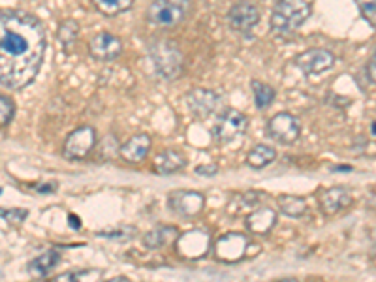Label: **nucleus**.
Here are the masks:
<instances>
[{
    "mask_svg": "<svg viewBox=\"0 0 376 282\" xmlns=\"http://www.w3.org/2000/svg\"><path fill=\"white\" fill-rule=\"evenodd\" d=\"M43 23L21 10L0 16V83L8 90H23L34 83L46 58Z\"/></svg>",
    "mask_w": 376,
    "mask_h": 282,
    "instance_id": "obj_1",
    "label": "nucleus"
},
{
    "mask_svg": "<svg viewBox=\"0 0 376 282\" xmlns=\"http://www.w3.org/2000/svg\"><path fill=\"white\" fill-rule=\"evenodd\" d=\"M149 58H151L155 72L166 81H175L184 70L183 51L179 49L177 43L169 40H152L147 46Z\"/></svg>",
    "mask_w": 376,
    "mask_h": 282,
    "instance_id": "obj_2",
    "label": "nucleus"
},
{
    "mask_svg": "<svg viewBox=\"0 0 376 282\" xmlns=\"http://www.w3.org/2000/svg\"><path fill=\"white\" fill-rule=\"evenodd\" d=\"M310 17V4L307 0H278L271 14V31L277 34H290Z\"/></svg>",
    "mask_w": 376,
    "mask_h": 282,
    "instance_id": "obj_3",
    "label": "nucleus"
},
{
    "mask_svg": "<svg viewBox=\"0 0 376 282\" xmlns=\"http://www.w3.org/2000/svg\"><path fill=\"white\" fill-rule=\"evenodd\" d=\"M190 0H152L145 11L147 21L160 28H172L187 19Z\"/></svg>",
    "mask_w": 376,
    "mask_h": 282,
    "instance_id": "obj_4",
    "label": "nucleus"
},
{
    "mask_svg": "<svg viewBox=\"0 0 376 282\" xmlns=\"http://www.w3.org/2000/svg\"><path fill=\"white\" fill-rule=\"evenodd\" d=\"M246 128H249V119L245 113L237 110H226L220 113L216 125L213 126V137L220 143H231L243 136Z\"/></svg>",
    "mask_w": 376,
    "mask_h": 282,
    "instance_id": "obj_5",
    "label": "nucleus"
},
{
    "mask_svg": "<svg viewBox=\"0 0 376 282\" xmlns=\"http://www.w3.org/2000/svg\"><path fill=\"white\" fill-rule=\"evenodd\" d=\"M94 145H96V130L93 126H79L68 134L64 141L63 152L70 160H79V158L87 157Z\"/></svg>",
    "mask_w": 376,
    "mask_h": 282,
    "instance_id": "obj_6",
    "label": "nucleus"
},
{
    "mask_svg": "<svg viewBox=\"0 0 376 282\" xmlns=\"http://www.w3.org/2000/svg\"><path fill=\"white\" fill-rule=\"evenodd\" d=\"M188 111L198 119H209L211 115H214L220 108V94L214 93L211 89H192L190 93H187L184 96Z\"/></svg>",
    "mask_w": 376,
    "mask_h": 282,
    "instance_id": "obj_7",
    "label": "nucleus"
},
{
    "mask_svg": "<svg viewBox=\"0 0 376 282\" xmlns=\"http://www.w3.org/2000/svg\"><path fill=\"white\" fill-rule=\"evenodd\" d=\"M267 134L282 145H292L299 140L301 122L292 113H277L267 122Z\"/></svg>",
    "mask_w": 376,
    "mask_h": 282,
    "instance_id": "obj_8",
    "label": "nucleus"
},
{
    "mask_svg": "<svg viewBox=\"0 0 376 282\" xmlns=\"http://www.w3.org/2000/svg\"><path fill=\"white\" fill-rule=\"evenodd\" d=\"M226 21L235 32H251L260 23V10L252 2L241 0L226 14Z\"/></svg>",
    "mask_w": 376,
    "mask_h": 282,
    "instance_id": "obj_9",
    "label": "nucleus"
},
{
    "mask_svg": "<svg viewBox=\"0 0 376 282\" xmlns=\"http://www.w3.org/2000/svg\"><path fill=\"white\" fill-rule=\"evenodd\" d=\"M205 207L204 194L194 190H175L169 194V209L183 219H194L198 216Z\"/></svg>",
    "mask_w": 376,
    "mask_h": 282,
    "instance_id": "obj_10",
    "label": "nucleus"
},
{
    "mask_svg": "<svg viewBox=\"0 0 376 282\" xmlns=\"http://www.w3.org/2000/svg\"><path fill=\"white\" fill-rule=\"evenodd\" d=\"M89 53L94 61L100 63H111L120 57L122 42L111 32H98L89 40Z\"/></svg>",
    "mask_w": 376,
    "mask_h": 282,
    "instance_id": "obj_11",
    "label": "nucleus"
},
{
    "mask_svg": "<svg viewBox=\"0 0 376 282\" xmlns=\"http://www.w3.org/2000/svg\"><path fill=\"white\" fill-rule=\"evenodd\" d=\"M293 64L298 66L299 70L307 75H316V73H322L325 70H329L335 64L333 53L328 51V49H320V47H314V49H307V51L299 53Z\"/></svg>",
    "mask_w": 376,
    "mask_h": 282,
    "instance_id": "obj_12",
    "label": "nucleus"
},
{
    "mask_svg": "<svg viewBox=\"0 0 376 282\" xmlns=\"http://www.w3.org/2000/svg\"><path fill=\"white\" fill-rule=\"evenodd\" d=\"M209 234H205L202 230H194L188 231V234L179 235L177 251L184 258H202L205 256V252L209 249Z\"/></svg>",
    "mask_w": 376,
    "mask_h": 282,
    "instance_id": "obj_13",
    "label": "nucleus"
},
{
    "mask_svg": "<svg viewBox=\"0 0 376 282\" xmlns=\"http://www.w3.org/2000/svg\"><path fill=\"white\" fill-rule=\"evenodd\" d=\"M246 252V237L241 234H230L220 237L216 246H214V254L216 258L224 261H235L241 256H245Z\"/></svg>",
    "mask_w": 376,
    "mask_h": 282,
    "instance_id": "obj_14",
    "label": "nucleus"
},
{
    "mask_svg": "<svg viewBox=\"0 0 376 282\" xmlns=\"http://www.w3.org/2000/svg\"><path fill=\"white\" fill-rule=\"evenodd\" d=\"M350 204L352 196L346 188H328V190L320 196V207H322L324 214H328V216H333V214L345 211Z\"/></svg>",
    "mask_w": 376,
    "mask_h": 282,
    "instance_id": "obj_15",
    "label": "nucleus"
},
{
    "mask_svg": "<svg viewBox=\"0 0 376 282\" xmlns=\"http://www.w3.org/2000/svg\"><path fill=\"white\" fill-rule=\"evenodd\" d=\"M151 145L152 141L147 134H136L120 145V157L125 158L126 162L137 164L145 160V157L151 151Z\"/></svg>",
    "mask_w": 376,
    "mask_h": 282,
    "instance_id": "obj_16",
    "label": "nucleus"
},
{
    "mask_svg": "<svg viewBox=\"0 0 376 282\" xmlns=\"http://www.w3.org/2000/svg\"><path fill=\"white\" fill-rule=\"evenodd\" d=\"M277 222V213L271 207H258L246 216V228L252 234H267Z\"/></svg>",
    "mask_w": 376,
    "mask_h": 282,
    "instance_id": "obj_17",
    "label": "nucleus"
},
{
    "mask_svg": "<svg viewBox=\"0 0 376 282\" xmlns=\"http://www.w3.org/2000/svg\"><path fill=\"white\" fill-rule=\"evenodd\" d=\"M179 239V231L177 228L173 226H158V228H152L151 231H147L143 235V245L147 249H162V246L169 245V243H177Z\"/></svg>",
    "mask_w": 376,
    "mask_h": 282,
    "instance_id": "obj_18",
    "label": "nucleus"
},
{
    "mask_svg": "<svg viewBox=\"0 0 376 282\" xmlns=\"http://www.w3.org/2000/svg\"><path fill=\"white\" fill-rule=\"evenodd\" d=\"M184 166H187L184 157L179 151H173V149L162 151L155 158V162H152L155 172L160 173V175H172V173L183 169Z\"/></svg>",
    "mask_w": 376,
    "mask_h": 282,
    "instance_id": "obj_19",
    "label": "nucleus"
},
{
    "mask_svg": "<svg viewBox=\"0 0 376 282\" xmlns=\"http://www.w3.org/2000/svg\"><path fill=\"white\" fill-rule=\"evenodd\" d=\"M58 260H61L58 251H47V252H43V254H40L38 258H34V260L28 263V267H26V271H28L31 277L43 278V277H47V275H49L55 267H57Z\"/></svg>",
    "mask_w": 376,
    "mask_h": 282,
    "instance_id": "obj_20",
    "label": "nucleus"
},
{
    "mask_svg": "<svg viewBox=\"0 0 376 282\" xmlns=\"http://www.w3.org/2000/svg\"><path fill=\"white\" fill-rule=\"evenodd\" d=\"M275 158H277V151H275L271 145L260 143V145H256L249 152L246 164L251 167H254V169H261V167H266L271 162H275Z\"/></svg>",
    "mask_w": 376,
    "mask_h": 282,
    "instance_id": "obj_21",
    "label": "nucleus"
},
{
    "mask_svg": "<svg viewBox=\"0 0 376 282\" xmlns=\"http://www.w3.org/2000/svg\"><path fill=\"white\" fill-rule=\"evenodd\" d=\"M79 36V23L75 19H66L61 23L57 31V40L63 46L64 53H72L73 46L78 43Z\"/></svg>",
    "mask_w": 376,
    "mask_h": 282,
    "instance_id": "obj_22",
    "label": "nucleus"
},
{
    "mask_svg": "<svg viewBox=\"0 0 376 282\" xmlns=\"http://www.w3.org/2000/svg\"><path fill=\"white\" fill-rule=\"evenodd\" d=\"M260 204V194L256 192H245L237 194L235 198H231L228 211L231 214H251L252 211H256V205Z\"/></svg>",
    "mask_w": 376,
    "mask_h": 282,
    "instance_id": "obj_23",
    "label": "nucleus"
},
{
    "mask_svg": "<svg viewBox=\"0 0 376 282\" xmlns=\"http://www.w3.org/2000/svg\"><path fill=\"white\" fill-rule=\"evenodd\" d=\"M278 209L282 214H286L290 219H299L308 211V205L303 198L299 196H281L278 198Z\"/></svg>",
    "mask_w": 376,
    "mask_h": 282,
    "instance_id": "obj_24",
    "label": "nucleus"
},
{
    "mask_svg": "<svg viewBox=\"0 0 376 282\" xmlns=\"http://www.w3.org/2000/svg\"><path fill=\"white\" fill-rule=\"evenodd\" d=\"M251 87H252V94H254V104H256L258 110H266V108H269V105L275 102L277 90L273 89L271 85L254 79L251 83Z\"/></svg>",
    "mask_w": 376,
    "mask_h": 282,
    "instance_id": "obj_25",
    "label": "nucleus"
},
{
    "mask_svg": "<svg viewBox=\"0 0 376 282\" xmlns=\"http://www.w3.org/2000/svg\"><path fill=\"white\" fill-rule=\"evenodd\" d=\"M93 4L104 16H119L122 11L130 10L134 0H93Z\"/></svg>",
    "mask_w": 376,
    "mask_h": 282,
    "instance_id": "obj_26",
    "label": "nucleus"
},
{
    "mask_svg": "<svg viewBox=\"0 0 376 282\" xmlns=\"http://www.w3.org/2000/svg\"><path fill=\"white\" fill-rule=\"evenodd\" d=\"M16 115V104L6 94L0 96V125L8 126Z\"/></svg>",
    "mask_w": 376,
    "mask_h": 282,
    "instance_id": "obj_27",
    "label": "nucleus"
},
{
    "mask_svg": "<svg viewBox=\"0 0 376 282\" xmlns=\"http://www.w3.org/2000/svg\"><path fill=\"white\" fill-rule=\"evenodd\" d=\"M361 16L376 26V0H355Z\"/></svg>",
    "mask_w": 376,
    "mask_h": 282,
    "instance_id": "obj_28",
    "label": "nucleus"
},
{
    "mask_svg": "<svg viewBox=\"0 0 376 282\" xmlns=\"http://www.w3.org/2000/svg\"><path fill=\"white\" fill-rule=\"evenodd\" d=\"M26 216H28V211L26 209H8V211H2V219L8 222V224H14V226H19L23 224L26 220Z\"/></svg>",
    "mask_w": 376,
    "mask_h": 282,
    "instance_id": "obj_29",
    "label": "nucleus"
},
{
    "mask_svg": "<svg viewBox=\"0 0 376 282\" xmlns=\"http://www.w3.org/2000/svg\"><path fill=\"white\" fill-rule=\"evenodd\" d=\"M100 237H110V239H130L136 235V228H117V230L100 231Z\"/></svg>",
    "mask_w": 376,
    "mask_h": 282,
    "instance_id": "obj_30",
    "label": "nucleus"
},
{
    "mask_svg": "<svg viewBox=\"0 0 376 282\" xmlns=\"http://www.w3.org/2000/svg\"><path fill=\"white\" fill-rule=\"evenodd\" d=\"M196 173L202 175V177H213L219 173V166L216 164H205V166H198L196 167Z\"/></svg>",
    "mask_w": 376,
    "mask_h": 282,
    "instance_id": "obj_31",
    "label": "nucleus"
},
{
    "mask_svg": "<svg viewBox=\"0 0 376 282\" xmlns=\"http://www.w3.org/2000/svg\"><path fill=\"white\" fill-rule=\"evenodd\" d=\"M79 275H81V273H64V275L57 277L53 282H79L81 281Z\"/></svg>",
    "mask_w": 376,
    "mask_h": 282,
    "instance_id": "obj_32",
    "label": "nucleus"
},
{
    "mask_svg": "<svg viewBox=\"0 0 376 282\" xmlns=\"http://www.w3.org/2000/svg\"><path fill=\"white\" fill-rule=\"evenodd\" d=\"M40 194H51L57 190V183H43V184H36L34 187Z\"/></svg>",
    "mask_w": 376,
    "mask_h": 282,
    "instance_id": "obj_33",
    "label": "nucleus"
},
{
    "mask_svg": "<svg viewBox=\"0 0 376 282\" xmlns=\"http://www.w3.org/2000/svg\"><path fill=\"white\" fill-rule=\"evenodd\" d=\"M367 72H369V78L372 79L376 83V51L375 55L371 57V61H369V66H367Z\"/></svg>",
    "mask_w": 376,
    "mask_h": 282,
    "instance_id": "obj_34",
    "label": "nucleus"
},
{
    "mask_svg": "<svg viewBox=\"0 0 376 282\" xmlns=\"http://www.w3.org/2000/svg\"><path fill=\"white\" fill-rule=\"evenodd\" d=\"M68 222H70V226H72V228H79V220H78V216H75V214H70Z\"/></svg>",
    "mask_w": 376,
    "mask_h": 282,
    "instance_id": "obj_35",
    "label": "nucleus"
},
{
    "mask_svg": "<svg viewBox=\"0 0 376 282\" xmlns=\"http://www.w3.org/2000/svg\"><path fill=\"white\" fill-rule=\"evenodd\" d=\"M335 172H352V167L350 166H337L333 167Z\"/></svg>",
    "mask_w": 376,
    "mask_h": 282,
    "instance_id": "obj_36",
    "label": "nucleus"
},
{
    "mask_svg": "<svg viewBox=\"0 0 376 282\" xmlns=\"http://www.w3.org/2000/svg\"><path fill=\"white\" fill-rule=\"evenodd\" d=\"M105 282H130L126 277H115V278H111V281H105Z\"/></svg>",
    "mask_w": 376,
    "mask_h": 282,
    "instance_id": "obj_37",
    "label": "nucleus"
},
{
    "mask_svg": "<svg viewBox=\"0 0 376 282\" xmlns=\"http://www.w3.org/2000/svg\"><path fill=\"white\" fill-rule=\"evenodd\" d=\"M371 132H372V134H375V136H376V122H372V126H371Z\"/></svg>",
    "mask_w": 376,
    "mask_h": 282,
    "instance_id": "obj_38",
    "label": "nucleus"
},
{
    "mask_svg": "<svg viewBox=\"0 0 376 282\" xmlns=\"http://www.w3.org/2000/svg\"><path fill=\"white\" fill-rule=\"evenodd\" d=\"M284 282H298V281H284Z\"/></svg>",
    "mask_w": 376,
    "mask_h": 282,
    "instance_id": "obj_39",
    "label": "nucleus"
},
{
    "mask_svg": "<svg viewBox=\"0 0 376 282\" xmlns=\"http://www.w3.org/2000/svg\"><path fill=\"white\" fill-rule=\"evenodd\" d=\"M375 254H376V243H375Z\"/></svg>",
    "mask_w": 376,
    "mask_h": 282,
    "instance_id": "obj_40",
    "label": "nucleus"
}]
</instances>
